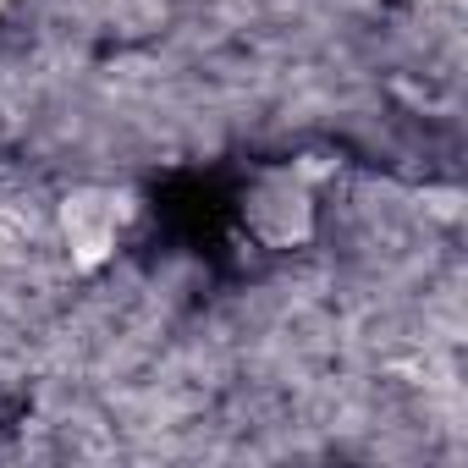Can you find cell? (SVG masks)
<instances>
[{
    "label": "cell",
    "mask_w": 468,
    "mask_h": 468,
    "mask_svg": "<svg viewBox=\"0 0 468 468\" xmlns=\"http://www.w3.org/2000/svg\"><path fill=\"white\" fill-rule=\"evenodd\" d=\"M0 6H6V0H0Z\"/></svg>",
    "instance_id": "3957f363"
},
{
    "label": "cell",
    "mask_w": 468,
    "mask_h": 468,
    "mask_svg": "<svg viewBox=\"0 0 468 468\" xmlns=\"http://www.w3.org/2000/svg\"><path fill=\"white\" fill-rule=\"evenodd\" d=\"M61 231H67V243L83 265H100L116 238H122V198L105 193V187H83L61 204Z\"/></svg>",
    "instance_id": "6da1fadb"
},
{
    "label": "cell",
    "mask_w": 468,
    "mask_h": 468,
    "mask_svg": "<svg viewBox=\"0 0 468 468\" xmlns=\"http://www.w3.org/2000/svg\"><path fill=\"white\" fill-rule=\"evenodd\" d=\"M249 220H254L260 238L276 243V249H287L292 238H303V231H309V193H303V182L298 176H271L260 187Z\"/></svg>",
    "instance_id": "7a4b0ae2"
}]
</instances>
